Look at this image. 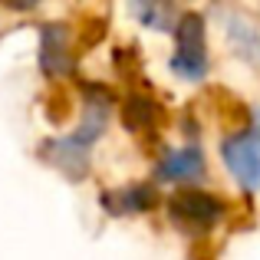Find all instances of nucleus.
<instances>
[{"mask_svg": "<svg viewBox=\"0 0 260 260\" xmlns=\"http://www.w3.org/2000/svg\"><path fill=\"white\" fill-rule=\"evenodd\" d=\"M109 115H112V92L99 83H86L83 86V119L73 128L70 135H59V139H46L40 145V158L50 168H56L66 181L79 184L89 175L92 165V145L106 135Z\"/></svg>", "mask_w": 260, "mask_h": 260, "instance_id": "obj_1", "label": "nucleus"}, {"mask_svg": "<svg viewBox=\"0 0 260 260\" xmlns=\"http://www.w3.org/2000/svg\"><path fill=\"white\" fill-rule=\"evenodd\" d=\"M221 158L247 194L260 191V106L250 109V125L221 142Z\"/></svg>", "mask_w": 260, "mask_h": 260, "instance_id": "obj_2", "label": "nucleus"}, {"mask_svg": "<svg viewBox=\"0 0 260 260\" xmlns=\"http://www.w3.org/2000/svg\"><path fill=\"white\" fill-rule=\"evenodd\" d=\"M172 73L184 83H201L208 76V40H204V17L194 10L181 13L175 23V56Z\"/></svg>", "mask_w": 260, "mask_h": 260, "instance_id": "obj_3", "label": "nucleus"}, {"mask_svg": "<svg viewBox=\"0 0 260 260\" xmlns=\"http://www.w3.org/2000/svg\"><path fill=\"white\" fill-rule=\"evenodd\" d=\"M168 217H172L178 228L191 231V234H204V231H211L224 217V204L217 201L211 191L181 188L178 194H172V201H168Z\"/></svg>", "mask_w": 260, "mask_h": 260, "instance_id": "obj_4", "label": "nucleus"}, {"mask_svg": "<svg viewBox=\"0 0 260 260\" xmlns=\"http://www.w3.org/2000/svg\"><path fill=\"white\" fill-rule=\"evenodd\" d=\"M40 73L46 79H66L73 73V40L66 23H43L40 26V50H37Z\"/></svg>", "mask_w": 260, "mask_h": 260, "instance_id": "obj_5", "label": "nucleus"}, {"mask_svg": "<svg viewBox=\"0 0 260 260\" xmlns=\"http://www.w3.org/2000/svg\"><path fill=\"white\" fill-rule=\"evenodd\" d=\"M158 201V191L155 184L148 181H132V184H122V188H109L99 194V204L109 217H135V214H145V211L155 208Z\"/></svg>", "mask_w": 260, "mask_h": 260, "instance_id": "obj_6", "label": "nucleus"}, {"mask_svg": "<svg viewBox=\"0 0 260 260\" xmlns=\"http://www.w3.org/2000/svg\"><path fill=\"white\" fill-rule=\"evenodd\" d=\"M204 152L198 145H184V148H172L158 158L155 165V178L168 184H181V181H198L204 178Z\"/></svg>", "mask_w": 260, "mask_h": 260, "instance_id": "obj_7", "label": "nucleus"}, {"mask_svg": "<svg viewBox=\"0 0 260 260\" xmlns=\"http://www.w3.org/2000/svg\"><path fill=\"white\" fill-rule=\"evenodd\" d=\"M224 33H228V40L234 43L237 56L247 59V63H260V37H257V26H250L244 17H237V13H231L228 20H224Z\"/></svg>", "mask_w": 260, "mask_h": 260, "instance_id": "obj_8", "label": "nucleus"}, {"mask_svg": "<svg viewBox=\"0 0 260 260\" xmlns=\"http://www.w3.org/2000/svg\"><path fill=\"white\" fill-rule=\"evenodd\" d=\"M132 13L145 30H158V33H175V7L172 0H132Z\"/></svg>", "mask_w": 260, "mask_h": 260, "instance_id": "obj_9", "label": "nucleus"}, {"mask_svg": "<svg viewBox=\"0 0 260 260\" xmlns=\"http://www.w3.org/2000/svg\"><path fill=\"white\" fill-rule=\"evenodd\" d=\"M155 119H158V109H155L152 99H142V95L128 99V106H125V125L132 128V132H148V128L155 125Z\"/></svg>", "mask_w": 260, "mask_h": 260, "instance_id": "obj_10", "label": "nucleus"}, {"mask_svg": "<svg viewBox=\"0 0 260 260\" xmlns=\"http://www.w3.org/2000/svg\"><path fill=\"white\" fill-rule=\"evenodd\" d=\"M10 10H33V7H40L43 0H4Z\"/></svg>", "mask_w": 260, "mask_h": 260, "instance_id": "obj_11", "label": "nucleus"}]
</instances>
